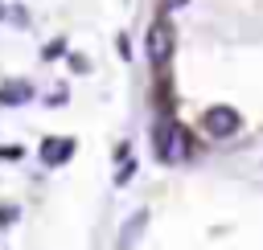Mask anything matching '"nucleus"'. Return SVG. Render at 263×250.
<instances>
[{"mask_svg":"<svg viewBox=\"0 0 263 250\" xmlns=\"http://www.w3.org/2000/svg\"><path fill=\"white\" fill-rule=\"evenodd\" d=\"M144 225H148V213H140V217H132V221H127V225H123V242H119V246H123V250H127V246H132V242H136V234H140V230H144Z\"/></svg>","mask_w":263,"mask_h":250,"instance_id":"obj_6","label":"nucleus"},{"mask_svg":"<svg viewBox=\"0 0 263 250\" xmlns=\"http://www.w3.org/2000/svg\"><path fill=\"white\" fill-rule=\"evenodd\" d=\"M33 98V86L29 82H4L0 86V107H21Z\"/></svg>","mask_w":263,"mask_h":250,"instance_id":"obj_5","label":"nucleus"},{"mask_svg":"<svg viewBox=\"0 0 263 250\" xmlns=\"http://www.w3.org/2000/svg\"><path fill=\"white\" fill-rule=\"evenodd\" d=\"M156 135H160V139H156V152H160L164 160H181V156H185V131H181V127L164 123Z\"/></svg>","mask_w":263,"mask_h":250,"instance_id":"obj_3","label":"nucleus"},{"mask_svg":"<svg viewBox=\"0 0 263 250\" xmlns=\"http://www.w3.org/2000/svg\"><path fill=\"white\" fill-rule=\"evenodd\" d=\"M0 16H4V4H0Z\"/></svg>","mask_w":263,"mask_h":250,"instance_id":"obj_8","label":"nucleus"},{"mask_svg":"<svg viewBox=\"0 0 263 250\" xmlns=\"http://www.w3.org/2000/svg\"><path fill=\"white\" fill-rule=\"evenodd\" d=\"M62 53H66V41H53V45H45V49H41V57H45V61H49V57H62Z\"/></svg>","mask_w":263,"mask_h":250,"instance_id":"obj_7","label":"nucleus"},{"mask_svg":"<svg viewBox=\"0 0 263 250\" xmlns=\"http://www.w3.org/2000/svg\"><path fill=\"white\" fill-rule=\"evenodd\" d=\"M201 123H205V131H210L214 139H226V135H234V131L242 127V115H238L234 107H210Z\"/></svg>","mask_w":263,"mask_h":250,"instance_id":"obj_2","label":"nucleus"},{"mask_svg":"<svg viewBox=\"0 0 263 250\" xmlns=\"http://www.w3.org/2000/svg\"><path fill=\"white\" fill-rule=\"evenodd\" d=\"M148 57H152V66H168V57H173V25H168V16L152 20V29H148Z\"/></svg>","mask_w":263,"mask_h":250,"instance_id":"obj_1","label":"nucleus"},{"mask_svg":"<svg viewBox=\"0 0 263 250\" xmlns=\"http://www.w3.org/2000/svg\"><path fill=\"white\" fill-rule=\"evenodd\" d=\"M70 152H74V139H66V135H58V139H45V143H41V160H45V164H66V160H70Z\"/></svg>","mask_w":263,"mask_h":250,"instance_id":"obj_4","label":"nucleus"}]
</instances>
